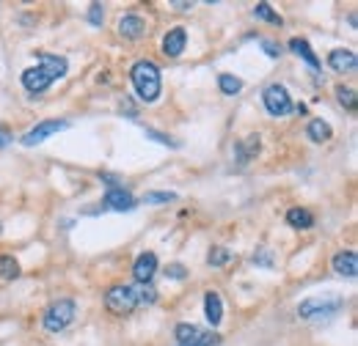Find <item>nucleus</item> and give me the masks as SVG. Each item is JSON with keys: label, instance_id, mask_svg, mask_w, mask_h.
<instances>
[{"label": "nucleus", "instance_id": "f257e3e1", "mask_svg": "<svg viewBox=\"0 0 358 346\" xmlns=\"http://www.w3.org/2000/svg\"><path fill=\"white\" fill-rule=\"evenodd\" d=\"M130 80H133V88H136L141 102H146V105L157 102V96L163 91V80H160V69L154 61H146V58L136 61L130 69Z\"/></svg>", "mask_w": 358, "mask_h": 346}, {"label": "nucleus", "instance_id": "f03ea898", "mask_svg": "<svg viewBox=\"0 0 358 346\" xmlns=\"http://www.w3.org/2000/svg\"><path fill=\"white\" fill-rule=\"evenodd\" d=\"M138 300H136V288L127 286V283H113L108 291H105V308L113 313V316H130L136 311Z\"/></svg>", "mask_w": 358, "mask_h": 346}, {"label": "nucleus", "instance_id": "7ed1b4c3", "mask_svg": "<svg viewBox=\"0 0 358 346\" xmlns=\"http://www.w3.org/2000/svg\"><path fill=\"white\" fill-rule=\"evenodd\" d=\"M345 308V297H309L298 305L300 319H325Z\"/></svg>", "mask_w": 358, "mask_h": 346}, {"label": "nucleus", "instance_id": "20e7f679", "mask_svg": "<svg viewBox=\"0 0 358 346\" xmlns=\"http://www.w3.org/2000/svg\"><path fill=\"white\" fill-rule=\"evenodd\" d=\"M74 313H77V305H74L72 300H56V302L44 311L42 325H44L47 333H61V330H67L72 322H74Z\"/></svg>", "mask_w": 358, "mask_h": 346}, {"label": "nucleus", "instance_id": "39448f33", "mask_svg": "<svg viewBox=\"0 0 358 346\" xmlns=\"http://www.w3.org/2000/svg\"><path fill=\"white\" fill-rule=\"evenodd\" d=\"M174 338L179 341V346H218L220 344V336L213 333V330H204L199 325H177L174 327Z\"/></svg>", "mask_w": 358, "mask_h": 346}, {"label": "nucleus", "instance_id": "423d86ee", "mask_svg": "<svg viewBox=\"0 0 358 346\" xmlns=\"http://www.w3.org/2000/svg\"><path fill=\"white\" fill-rule=\"evenodd\" d=\"M262 102H265L270 116H289L292 113V99H289V94H286V88L282 83L268 85L265 94H262Z\"/></svg>", "mask_w": 358, "mask_h": 346}, {"label": "nucleus", "instance_id": "0eeeda50", "mask_svg": "<svg viewBox=\"0 0 358 346\" xmlns=\"http://www.w3.org/2000/svg\"><path fill=\"white\" fill-rule=\"evenodd\" d=\"M53 83H56L53 74L44 69V67H33V69L22 71V85H25V91H31V94H44Z\"/></svg>", "mask_w": 358, "mask_h": 346}, {"label": "nucleus", "instance_id": "6e6552de", "mask_svg": "<svg viewBox=\"0 0 358 346\" xmlns=\"http://www.w3.org/2000/svg\"><path fill=\"white\" fill-rule=\"evenodd\" d=\"M67 127H70V124H67V121H58V119L42 121V124H36L31 132L22 135V143H25V146H36V143L47 140L50 135H56V132H61V130H67Z\"/></svg>", "mask_w": 358, "mask_h": 346}, {"label": "nucleus", "instance_id": "1a4fd4ad", "mask_svg": "<svg viewBox=\"0 0 358 346\" xmlns=\"http://www.w3.org/2000/svg\"><path fill=\"white\" fill-rule=\"evenodd\" d=\"M185 44H188V31H185L182 25L171 28V31L163 36V53H165L168 58H179V55L185 53Z\"/></svg>", "mask_w": 358, "mask_h": 346}, {"label": "nucleus", "instance_id": "9d476101", "mask_svg": "<svg viewBox=\"0 0 358 346\" xmlns=\"http://www.w3.org/2000/svg\"><path fill=\"white\" fill-rule=\"evenodd\" d=\"M328 67L339 74H350V71L358 69V55L353 50H334L328 55Z\"/></svg>", "mask_w": 358, "mask_h": 346}, {"label": "nucleus", "instance_id": "9b49d317", "mask_svg": "<svg viewBox=\"0 0 358 346\" xmlns=\"http://www.w3.org/2000/svg\"><path fill=\"white\" fill-rule=\"evenodd\" d=\"M334 273L342 277H356L358 275V253L356 250H339L334 256Z\"/></svg>", "mask_w": 358, "mask_h": 346}, {"label": "nucleus", "instance_id": "f8f14e48", "mask_svg": "<svg viewBox=\"0 0 358 346\" xmlns=\"http://www.w3.org/2000/svg\"><path fill=\"white\" fill-rule=\"evenodd\" d=\"M154 273H157V256L152 250H146V253H141L136 259V264H133V277L138 283H149L154 277Z\"/></svg>", "mask_w": 358, "mask_h": 346}, {"label": "nucleus", "instance_id": "ddd939ff", "mask_svg": "<svg viewBox=\"0 0 358 346\" xmlns=\"http://www.w3.org/2000/svg\"><path fill=\"white\" fill-rule=\"evenodd\" d=\"M143 33H146V22H143L138 14H124L122 19H119V36H124V39H141Z\"/></svg>", "mask_w": 358, "mask_h": 346}, {"label": "nucleus", "instance_id": "4468645a", "mask_svg": "<svg viewBox=\"0 0 358 346\" xmlns=\"http://www.w3.org/2000/svg\"><path fill=\"white\" fill-rule=\"evenodd\" d=\"M105 207L116 209V211H130V209H136V198L124 187H111L105 196Z\"/></svg>", "mask_w": 358, "mask_h": 346}, {"label": "nucleus", "instance_id": "2eb2a0df", "mask_svg": "<svg viewBox=\"0 0 358 346\" xmlns=\"http://www.w3.org/2000/svg\"><path fill=\"white\" fill-rule=\"evenodd\" d=\"M36 58H39V67H44V69L53 74V80H61L67 69H70V64H67V58H61V55H53V53H36Z\"/></svg>", "mask_w": 358, "mask_h": 346}, {"label": "nucleus", "instance_id": "dca6fc26", "mask_svg": "<svg viewBox=\"0 0 358 346\" xmlns=\"http://www.w3.org/2000/svg\"><path fill=\"white\" fill-rule=\"evenodd\" d=\"M259 146H262V143H259V135H248L245 140H240V143L234 146L237 162H240V165H248V162L259 154Z\"/></svg>", "mask_w": 358, "mask_h": 346}, {"label": "nucleus", "instance_id": "f3484780", "mask_svg": "<svg viewBox=\"0 0 358 346\" xmlns=\"http://www.w3.org/2000/svg\"><path fill=\"white\" fill-rule=\"evenodd\" d=\"M204 316H207V322L213 327L220 325V319H223V302H220V294L218 291H207L204 294Z\"/></svg>", "mask_w": 358, "mask_h": 346}, {"label": "nucleus", "instance_id": "a211bd4d", "mask_svg": "<svg viewBox=\"0 0 358 346\" xmlns=\"http://www.w3.org/2000/svg\"><path fill=\"white\" fill-rule=\"evenodd\" d=\"M331 127H328V121H323V119H311L309 121V127H306V138L311 140V143H325V140H331Z\"/></svg>", "mask_w": 358, "mask_h": 346}, {"label": "nucleus", "instance_id": "6ab92c4d", "mask_svg": "<svg viewBox=\"0 0 358 346\" xmlns=\"http://www.w3.org/2000/svg\"><path fill=\"white\" fill-rule=\"evenodd\" d=\"M286 223H289L292 228L306 231V228H311V225H314V214H311V211H306V209H300V207H292L289 211H286Z\"/></svg>", "mask_w": 358, "mask_h": 346}, {"label": "nucleus", "instance_id": "aec40b11", "mask_svg": "<svg viewBox=\"0 0 358 346\" xmlns=\"http://www.w3.org/2000/svg\"><path fill=\"white\" fill-rule=\"evenodd\" d=\"M289 50H292V53H298V55H300L311 69H320V58L314 55V50L309 47V42H306V39H292V42H289Z\"/></svg>", "mask_w": 358, "mask_h": 346}, {"label": "nucleus", "instance_id": "412c9836", "mask_svg": "<svg viewBox=\"0 0 358 346\" xmlns=\"http://www.w3.org/2000/svg\"><path fill=\"white\" fill-rule=\"evenodd\" d=\"M218 88L226 94V96H234L243 91V80L234 77V74H218Z\"/></svg>", "mask_w": 358, "mask_h": 346}, {"label": "nucleus", "instance_id": "4be33fe9", "mask_svg": "<svg viewBox=\"0 0 358 346\" xmlns=\"http://www.w3.org/2000/svg\"><path fill=\"white\" fill-rule=\"evenodd\" d=\"M0 277H3V280L19 277V264H17L14 256H0Z\"/></svg>", "mask_w": 358, "mask_h": 346}, {"label": "nucleus", "instance_id": "5701e85b", "mask_svg": "<svg viewBox=\"0 0 358 346\" xmlns=\"http://www.w3.org/2000/svg\"><path fill=\"white\" fill-rule=\"evenodd\" d=\"M254 17L268 19V22H273V25H282V22H284V19L270 8V3H257V6H254Z\"/></svg>", "mask_w": 358, "mask_h": 346}, {"label": "nucleus", "instance_id": "b1692460", "mask_svg": "<svg viewBox=\"0 0 358 346\" xmlns=\"http://www.w3.org/2000/svg\"><path fill=\"white\" fill-rule=\"evenodd\" d=\"M231 261V250H226V248H210V253H207V264H213V267H223V264H229Z\"/></svg>", "mask_w": 358, "mask_h": 346}, {"label": "nucleus", "instance_id": "393cba45", "mask_svg": "<svg viewBox=\"0 0 358 346\" xmlns=\"http://www.w3.org/2000/svg\"><path fill=\"white\" fill-rule=\"evenodd\" d=\"M336 96H339V102H342L348 110H356V91H353V88L339 85V88H336Z\"/></svg>", "mask_w": 358, "mask_h": 346}, {"label": "nucleus", "instance_id": "a878e982", "mask_svg": "<svg viewBox=\"0 0 358 346\" xmlns=\"http://www.w3.org/2000/svg\"><path fill=\"white\" fill-rule=\"evenodd\" d=\"M136 300H138V302H143V305H152V302L157 300V291H154L149 283H143L141 288H136Z\"/></svg>", "mask_w": 358, "mask_h": 346}, {"label": "nucleus", "instance_id": "bb28decb", "mask_svg": "<svg viewBox=\"0 0 358 346\" xmlns=\"http://www.w3.org/2000/svg\"><path fill=\"white\" fill-rule=\"evenodd\" d=\"M174 198H177L174 193H146L143 196V204H168Z\"/></svg>", "mask_w": 358, "mask_h": 346}, {"label": "nucleus", "instance_id": "cd10ccee", "mask_svg": "<svg viewBox=\"0 0 358 346\" xmlns=\"http://www.w3.org/2000/svg\"><path fill=\"white\" fill-rule=\"evenodd\" d=\"M165 277H171V280H185V277H188V270H185L182 264H168V267H165Z\"/></svg>", "mask_w": 358, "mask_h": 346}, {"label": "nucleus", "instance_id": "c85d7f7f", "mask_svg": "<svg viewBox=\"0 0 358 346\" xmlns=\"http://www.w3.org/2000/svg\"><path fill=\"white\" fill-rule=\"evenodd\" d=\"M102 19H105L102 6H99V3H91V8H88V22H91V25H102Z\"/></svg>", "mask_w": 358, "mask_h": 346}, {"label": "nucleus", "instance_id": "c756f323", "mask_svg": "<svg viewBox=\"0 0 358 346\" xmlns=\"http://www.w3.org/2000/svg\"><path fill=\"white\" fill-rule=\"evenodd\" d=\"M254 264H259V267H270V264H273V259H270V253H268V250H257V253H254Z\"/></svg>", "mask_w": 358, "mask_h": 346}, {"label": "nucleus", "instance_id": "7c9ffc66", "mask_svg": "<svg viewBox=\"0 0 358 346\" xmlns=\"http://www.w3.org/2000/svg\"><path fill=\"white\" fill-rule=\"evenodd\" d=\"M146 135H149V138H157V143H163V146H179L177 140H171L168 135H160V132H154V130H146Z\"/></svg>", "mask_w": 358, "mask_h": 346}, {"label": "nucleus", "instance_id": "2f4dec72", "mask_svg": "<svg viewBox=\"0 0 358 346\" xmlns=\"http://www.w3.org/2000/svg\"><path fill=\"white\" fill-rule=\"evenodd\" d=\"M262 47H265V53H268L270 58H279V55H282V47L273 44V42H262Z\"/></svg>", "mask_w": 358, "mask_h": 346}, {"label": "nucleus", "instance_id": "473e14b6", "mask_svg": "<svg viewBox=\"0 0 358 346\" xmlns=\"http://www.w3.org/2000/svg\"><path fill=\"white\" fill-rule=\"evenodd\" d=\"M8 143H11V132L6 127H0V148H6Z\"/></svg>", "mask_w": 358, "mask_h": 346}, {"label": "nucleus", "instance_id": "72a5a7b5", "mask_svg": "<svg viewBox=\"0 0 358 346\" xmlns=\"http://www.w3.org/2000/svg\"><path fill=\"white\" fill-rule=\"evenodd\" d=\"M174 8H177V11H188V8H190V3H174Z\"/></svg>", "mask_w": 358, "mask_h": 346}]
</instances>
